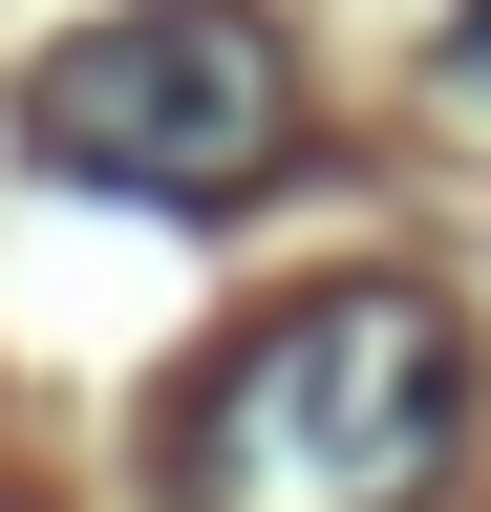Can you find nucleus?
<instances>
[{
    "instance_id": "f03ea898",
    "label": "nucleus",
    "mask_w": 491,
    "mask_h": 512,
    "mask_svg": "<svg viewBox=\"0 0 491 512\" xmlns=\"http://www.w3.org/2000/svg\"><path fill=\"white\" fill-rule=\"evenodd\" d=\"M22 150L65 192H129V214H235L299 150V43L257 0H129V22L22 64Z\"/></svg>"
},
{
    "instance_id": "f257e3e1",
    "label": "nucleus",
    "mask_w": 491,
    "mask_h": 512,
    "mask_svg": "<svg viewBox=\"0 0 491 512\" xmlns=\"http://www.w3.org/2000/svg\"><path fill=\"white\" fill-rule=\"evenodd\" d=\"M470 448V320L427 278H299L171 406V512H427Z\"/></svg>"
},
{
    "instance_id": "7ed1b4c3",
    "label": "nucleus",
    "mask_w": 491,
    "mask_h": 512,
    "mask_svg": "<svg viewBox=\"0 0 491 512\" xmlns=\"http://www.w3.org/2000/svg\"><path fill=\"white\" fill-rule=\"evenodd\" d=\"M449 86H470V107H491V0H470V43H449Z\"/></svg>"
}]
</instances>
